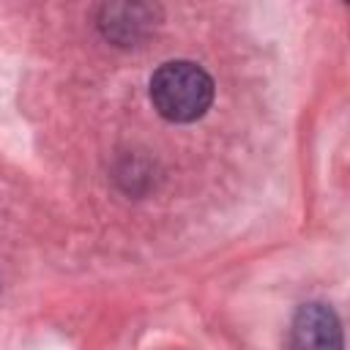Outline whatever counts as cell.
I'll return each instance as SVG.
<instances>
[{"mask_svg":"<svg viewBox=\"0 0 350 350\" xmlns=\"http://www.w3.org/2000/svg\"><path fill=\"white\" fill-rule=\"evenodd\" d=\"M150 101L161 118L191 123L208 112L213 101V79L197 63L170 60L150 77Z\"/></svg>","mask_w":350,"mask_h":350,"instance_id":"6da1fadb","label":"cell"},{"mask_svg":"<svg viewBox=\"0 0 350 350\" xmlns=\"http://www.w3.org/2000/svg\"><path fill=\"white\" fill-rule=\"evenodd\" d=\"M290 350H342V325L331 306L325 304H304L287 336Z\"/></svg>","mask_w":350,"mask_h":350,"instance_id":"7a4b0ae2","label":"cell"},{"mask_svg":"<svg viewBox=\"0 0 350 350\" xmlns=\"http://www.w3.org/2000/svg\"><path fill=\"white\" fill-rule=\"evenodd\" d=\"M156 14L159 8L148 3H109L98 11V27L109 41L120 46H134L153 30Z\"/></svg>","mask_w":350,"mask_h":350,"instance_id":"3957f363","label":"cell"}]
</instances>
